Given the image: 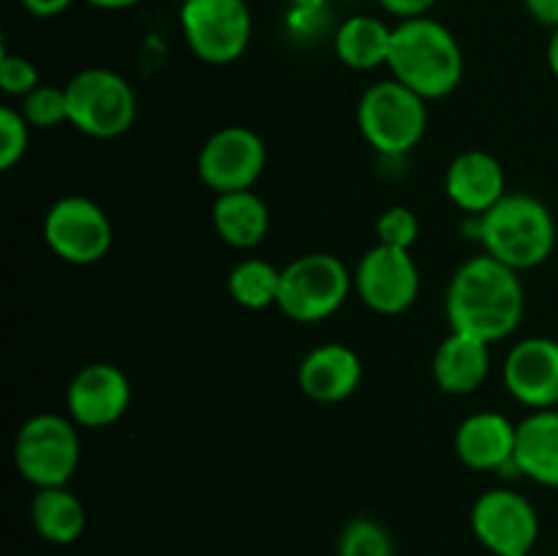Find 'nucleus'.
<instances>
[{
    "mask_svg": "<svg viewBox=\"0 0 558 556\" xmlns=\"http://www.w3.org/2000/svg\"><path fill=\"white\" fill-rule=\"evenodd\" d=\"M267 167L265 140L248 125H223L207 136L196 156L202 183L216 194L254 189Z\"/></svg>",
    "mask_w": 558,
    "mask_h": 556,
    "instance_id": "nucleus-10",
    "label": "nucleus"
},
{
    "mask_svg": "<svg viewBox=\"0 0 558 556\" xmlns=\"http://www.w3.org/2000/svg\"><path fill=\"white\" fill-rule=\"evenodd\" d=\"M472 532L494 556L532 554L539 537V516L518 491L494 488L474 501Z\"/></svg>",
    "mask_w": 558,
    "mask_h": 556,
    "instance_id": "nucleus-12",
    "label": "nucleus"
},
{
    "mask_svg": "<svg viewBox=\"0 0 558 556\" xmlns=\"http://www.w3.org/2000/svg\"><path fill=\"white\" fill-rule=\"evenodd\" d=\"M352 283L354 278L336 254H303L281 270L278 309L294 322H322L347 303Z\"/></svg>",
    "mask_w": 558,
    "mask_h": 556,
    "instance_id": "nucleus-7",
    "label": "nucleus"
},
{
    "mask_svg": "<svg viewBox=\"0 0 558 556\" xmlns=\"http://www.w3.org/2000/svg\"><path fill=\"white\" fill-rule=\"evenodd\" d=\"M20 3L27 14L38 16V20H49V16L63 14L74 0H20Z\"/></svg>",
    "mask_w": 558,
    "mask_h": 556,
    "instance_id": "nucleus-30",
    "label": "nucleus"
},
{
    "mask_svg": "<svg viewBox=\"0 0 558 556\" xmlns=\"http://www.w3.org/2000/svg\"><path fill=\"white\" fill-rule=\"evenodd\" d=\"M131 403V382L112 363H90L74 374L65 387L69 418L82 428H109Z\"/></svg>",
    "mask_w": 558,
    "mask_h": 556,
    "instance_id": "nucleus-13",
    "label": "nucleus"
},
{
    "mask_svg": "<svg viewBox=\"0 0 558 556\" xmlns=\"http://www.w3.org/2000/svg\"><path fill=\"white\" fill-rule=\"evenodd\" d=\"M229 298L248 311H265L270 305H278L281 294V270L270 265L267 259L251 256V259L238 262L229 273Z\"/></svg>",
    "mask_w": 558,
    "mask_h": 556,
    "instance_id": "nucleus-23",
    "label": "nucleus"
},
{
    "mask_svg": "<svg viewBox=\"0 0 558 556\" xmlns=\"http://www.w3.org/2000/svg\"><path fill=\"white\" fill-rule=\"evenodd\" d=\"M82 442L76 423L65 414H33L14 439V467L36 488L69 485L80 467Z\"/></svg>",
    "mask_w": 558,
    "mask_h": 556,
    "instance_id": "nucleus-5",
    "label": "nucleus"
},
{
    "mask_svg": "<svg viewBox=\"0 0 558 556\" xmlns=\"http://www.w3.org/2000/svg\"><path fill=\"white\" fill-rule=\"evenodd\" d=\"M490 374V343L469 333L450 330L434 354V379L450 396L480 390Z\"/></svg>",
    "mask_w": 558,
    "mask_h": 556,
    "instance_id": "nucleus-18",
    "label": "nucleus"
},
{
    "mask_svg": "<svg viewBox=\"0 0 558 556\" xmlns=\"http://www.w3.org/2000/svg\"><path fill=\"white\" fill-rule=\"evenodd\" d=\"M387 69L392 80L403 82L425 101L445 98L461 85L463 52L450 27L430 16L403 20L392 27V47Z\"/></svg>",
    "mask_w": 558,
    "mask_h": 556,
    "instance_id": "nucleus-2",
    "label": "nucleus"
},
{
    "mask_svg": "<svg viewBox=\"0 0 558 556\" xmlns=\"http://www.w3.org/2000/svg\"><path fill=\"white\" fill-rule=\"evenodd\" d=\"M338 556H396V543L379 521L354 518L341 529Z\"/></svg>",
    "mask_w": 558,
    "mask_h": 556,
    "instance_id": "nucleus-24",
    "label": "nucleus"
},
{
    "mask_svg": "<svg viewBox=\"0 0 558 556\" xmlns=\"http://www.w3.org/2000/svg\"><path fill=\"white\" fill-rule=\"evenodd\" d=\"M392 47V31L376 16H349L336 33V55L354 71H371L387 65Z\"/></svg>",
    "mask_w": 558,
    "mask_h": 556,
    "instance_id": "nucleus-22",
    "label": "nucleus"
},
{
    "mask_svg": "<svg viewBox=\"0 0 558 556\" xmlns=\"http://www.w3.org/2000/svg\"><path fill=\"white\" fill-rule=\"evenodd\" d=\"M213 227L223 243L234 245V249H256L270 229V210H267L265 200L254 194V189L216 194Z\"/></svg>",
    "mask_w": 558,
    "mask_h": 556,
    "instance_id": "nucleus-20",
    "label": "nucleus"
},
{
    "mask_svg": "<svg viewBox=\"0 0 558 556\" xmlns=\"http://www.w3.org/2000/svg\"><path fill=\"white\" fill-rule=\"evenodd\" d=\"M41 85L38 82V69L25 58V55H14L9 49H3L0 55V87L9 96L25 98L27 93H33Z\"/></svg>",
    "mask_w": 558,
    "mask_h": 556,
    "instance_id": "nucleus-28",
    "label": "nucleus"
},
{
    "mask_svg": "<svg viewBox=\"0 0 558 556\" xmlns=\"http://www.w3.org/2000/svg\"><path fill=\"white\" fill-rule=\"evenodd\" d=\"M31 145V123L14 107L0 109V169L9 172L25 158Z\"/></svg>",
    "mask_w": 558,
    "mask_h": 556,
    "instance_id": "nucleus-26",
    "label": "nucleus"
},
{
    "mask_svg": "<svg viewBox=\"0 0 558 556\" xmlns=\"http://www.w3.org/2000/svg\"><path fill=\"white\" fill-rule=\"evenodd\" d=\"M114 229L98 202L63 196L44 218V240L58 259L69 265H96L112 249Z\"/></svg>",
    "mask_w": 558,
    "mask_h": 556,
    "instance_id": "nucleus-9",
    "label": "nucleus"
},
{
    "mask_svg": "<svg viewBox=\"0 0 558 556\" xmlns=\"http://www.w3.org/2000/svg\"><path fill=\"white\" fill-rule=\"evenodd\" d=\"M445 191L450 202L472 216H483L507 194L505 167L485 150H466L452 158L445 174Z\"/></svg>",
    "mask_w": 558,
    "mask_h": 556,
    "instance_id": "nucleus-16",
    "label": "nucleus"
},
{
    "mask_svg": "<svg viewBox=\"0 0 558 556\" xmlns=\"http://www.w3.org/2000/svg\"><path fill=\"white\" fill-rule=\"evenodd\" d=\"M185 44L210 65H229L245 55L254 20L245 0H185L180 5Z\"/></svg>",
    "mask_w": 558,
    "mask_h": 556,
    "instance_id": "nucleus-8",
    "label": "nucleus"
},
{
    "mask_svg": "<svg viewBox=\"0 0 558 556\" xmlns=\"http://www.w3.org/2000/svg\"><path fill=\"white\" fill-rule=\"evenodd\" d=\"M505 385L515 401L532 409H558V341L532 336L510 349Z\"/></svg>",
    "mask_w": 558,
    "mask_h": 556,
    "instance_id": "nucleus-14",
    "label": "nucleus"
},
{
    "mask_svg": "<svg viewBox=\"0 0 558 556\" xmlns=\"http://www.w3.org/2000/svg\"><path fill=\"white\" fill-rule=\"evenodd\" d=\"M180 3H185V0H180Z\"/></svg>",
    "mask_w": 558,
    "mask_h": 556,
    "instance_id": "nucleus-36",
    "label": "nucleus"
},
{
    "mask_svg": "<svg viewBox=\"0 0 558 556\" xmlns=\"http://www.w3.org/2000/svg\"><path fill=\"white\" fill-rule=\"evenodd\" d=\"M87 3L104 11H123V9H131V5L142 3V0H87Z\"/></svg>",
    "mask_w": 558,
    "mask_h": 556,
    "instance_id": "nucleus-32",
    "label": "nucleus"
},
{
    "mask_svg": "<svg viewBox=\"0 0 558 556\" xmlns=\"http://www.w3.org/2000/svg\"><path fill=\"white\" fill-rule=\"evenodd\" d=\"M523 3L539 25H548L550 31L558 27V0H523Z\"/></svg>",
    "mask_w": 558,
    "mask_h": 556,
    "instance_id": "nucleus-31",
    "label": "nucleus"
},
{
    "mask_svg": "<svg viewBox=\"0 0 558 556\" xmlns=\"http://www.w3.org/2000/svg\"><path fill=\"white\" fill-rule=\"evenodd\" d=\"M485 254L512 270H532L550 259L556 249V221L545 202L532 194H505L480 216Z\"/></svg>",
    "mask_w": 558,
    "mask_h": 556,
    "instance_id": "nucleus-3",
    "label": "nucleus"
},
{
    "mask_svg": "<svg viewBox=\"0 0 558 556\" xmlns=\"http://www.w3.org/2000/svg\"><path fill=\"white\" fill-rule=\"evenodd\" d=\"M31 523L41 540L52 545H71L85 534L87 510L80 496L71 494L65 485L36 488L31 501Z\"/></svg>",
    "mask_w": 558,
    "mask_h": 556,
    "instance_id": "nucleus-21",
    "label": "nucleus"
},
{
    "mask_svg": "<svg viewBox=\"0 0 558 556\" xmlns=\"http://www.w3.org/2000/svg\"><path fill=\"white\" fill-rule=\"evenodd\" d=\"M354 289L376 314L396 316L409 311L420 298V267L412 251L376 243L354 270Z\"/></svg>",
    "mask_w": 558,
    "mask_h": 556,
    "instance_id": "nucleus-11",
    "label": "nucleus"
},
{
    "mask_svg": "<svg viewBox=\"0 0 558 556\" xmlns=\"http://www.w3.org/2000/svg\"><path fill=\"white\" fill-rule=\"evenodd\" d=\"M20 112L31 123V129H58L60 123H69V101H65V87L38 85L36 90L22 98Z\"/></svg>",
    "mask_w": 558,
    "mask_h": 556,
    "instance_id": "nucleus-25",
    "label": "nucleus"
},
{
    "mask_svg": "<svg viewBox=\"0 0 558 556\" xmlns=\"http://www.w3.org/2000/svg\"><path fill=\"white\" fill-rule=\"evenodd\" d=\"M294 9L303 11V14H311V11H319L327 0H292Z\"/></svg>",
    "mask_w": 558,
    "mask_h": 556,
    "instance_id": "nucleus-34",
    "label": "nucleus"
},
{
    "mask_svg": "<svg viewBox=\"0 0 558 556\" xmlns=\"http://www.w3.org/2000/svg\"><path fill=\"white\" fill-rule=\"evenodd\" d=\"M357 125L381 156H407L428 129V101L398 80L376 82L360 98Z\"/></svg>",
    "mask_w": 558,
    "mask_h": 556,
    "instance_id": "nucleus-4",
    "label": "nucleus"
},
{
    "mask_svg": "<svg viewBox=\"0 0 558 556\" xmlns=\"http://www.w3.org/2000/svg\"><path fill=\"white\" fill-rule=\"evenodd\" d=\"M515 469L545 488H558V409H534L518 425Z\"/></svg>",
    "mask_w": 558,
    "mask_h": 556,
    "instance_id": "nucleus-19",
    "label": "nucleus"
},
{
    "mask_svg": "<svg viewBox=\"0 0 558 556\" xmlns=\"http://www.w3.org/2000/svg\"><path fill=\"white\" fill-rule=\"evenodd\" d=\"M363 382V363L347 343H322L311 349L298 368V385L311 401L338 403L354 396Z\"/></svg>",
    "mask_w": 558,
    "mask_h": 556,
    "instance_id": "nucleus-15",
    "label": "nucleus"
},
{
    "mask_svg": "<svg viewBox=\"0 0 558 556\" xmlns=\"http://www.w3.org/2000/svg\"><path fill=\"white\" fill-rule=\"evenodd\" d=\"M523 283L518 270L490 254L463 262L447 287L450 330L496 343L518 330L523 319Z\"/></svg>",
    "mask_w": 558,
    "mask_h": 556,
    "instance_id": "nucleus-1",
    "label": "nucleus"
},
{
    "mask_svg": "<svg viewBox=\"0 0 558 556\" xmlns=\"http://www.w3.org/2000/svg\"><path fill=\"white\" fill-rule=\"evenodd\" d=\"M439 0H379L381 9L392 16H401V20H417V16L428 14Z\"/></svg>",
    "mask_w": 558,
    "mask_h": 556,
    "instance_id": "nucleus-29",
    "label": "nucleus"
},
{
    "mask_svg": "<svg viewBox=\"0 0 558 556\" xmlns=\"http://www.w3.org/2000/svg\"><path fill=\"white\" fill-rule=\"evenodd\" d=\"M512 556H532V554H512Z\"/></svg>",
    "mask_w": 558,
    "mask_h": 556,
    "instance_id": "nucleus-35",
    "label": "nucleus"
},
{
    "mask_svg": "<svg viewBox=\"0 0 558 556\" xmlns=\"http://www.w3.org/2000/svg\"><path fill=\"white\" fill-rule=\"evenodd\" d=\"M548 65L554 71V76L558 80V27H554L550 33V41H548Z\"/></svg>",
    "mask_w": 558,
    "mask_h": 556,
    "instance_id": "nucleus-33",
    "label": "nucleus"
},
{
    "mask_svg": "<svg viewBox=\"0 0 558 556\" xmlns=\"http://www.w3.org/2000/svg\"><path fill=\"white\" fill-rule=\"evenodd\" d=\"M518 425L501 412H474L458 425L456 452L469 469L494 472V469H515Z\"/></svg>",
    "mask_w": 558,
    "mask_h": 556,
    "instance_id": "nucleus-17",
    "label": "nucleus"
},
{
    "mask_svg": "<svg viewBox=\"0 0 558 556\" xmlns=\"http://www.w3.org/2000/svg\"><path fill=\"white\" fill-rule=\"evenodd\" d=\"M420 238V221L409 207L392 205L376 218V240L381 245H392V249L412 251V245Z\"/></svg>",
    "mask_w": 558,
    "mask_h": 556,
    "instance_id": "nucleus-27",
    "label": "nucleus"
},
{
    "mask_svg": "<svg viewBox=\"0 0 558 556\" xmlns=\"http://www.w3.org/2000/svg\"><path fill=\"white\" fill-rule=\"evenodd\" d=\"M69 123L93 140L123 136L136 120L134 87L109 69H85L65 82Z\"/></svg>",
    "mask_w": 558,
    "mask_h": 556,
    "instance_id": "nucleus-6",
    "label": "nucleus"
}]
</instances>
